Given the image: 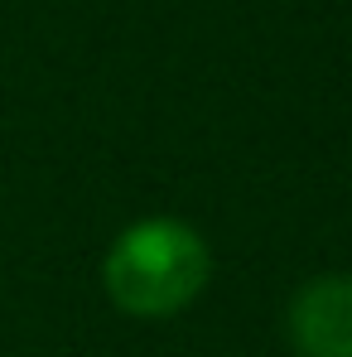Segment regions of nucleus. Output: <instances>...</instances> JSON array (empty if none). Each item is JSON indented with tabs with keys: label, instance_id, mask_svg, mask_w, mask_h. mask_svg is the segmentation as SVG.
<instances>
[{
	"label": "nucleus",
	"instance_id": "nucleus-1",
	"mask_svg": "<svg viewBox=\"0 0 352 357\" xmlns=\"http://www.w3.org/2000/svg\"><path fill=\"white\" fill-rule=\"evenodd\" d=\"M208 275H213V256L203 237L174 218H150L125 227L107 256V295L135 319L178 314L208 285Z\"/></svg>",
	"mask_w": 352,
	"mask_h": 357
},
{
	"label": "nucleus",
	"instance_id": "nucleus-2",
	"mask_svg": "<svg viewBox=\"0 0 352 357\" xmlns=\"http://www.w3.org/2000/svg\"><path fill=\"white\" fill-rule=\"evenodd\" d=\"M290 343L299 357H352V280L323 275L290 304Z\"/></svg>",
	"mask_w": 352,
	"mask_h": 357
}]
</instances>
